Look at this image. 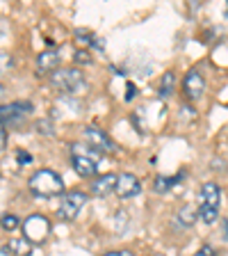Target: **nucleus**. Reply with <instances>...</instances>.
Returning <instances> with one entry per match:
<instances>
[{
    "label": "nucleus",
    "mask_w": 228,
    "mask_h": 256,
    "mask_svg": "<svg viewBox=\"0 0 228 256\" xmlns=\"http://www.w3.org/2000/svg\"><path fill=\"white\" fill-rule=\"evenodd\" d=\"M2 92H5V87H2V85H0V94H2Z\"/></svg>",
    "instance_id": "30"
},
{
    "label": "nucleus",
    "mask_w": 228,
    "mask_h": 256,
    "mask_svg": "<svg viewBox=\"0 0 228 256\" xmlns=\"http://www.w3.org/2000/svg\"><path fill=\"white\" fill-rule=\"evenodd\" d=\"M183 92H185V96L190 101H199V98H201L203 92H206V78H203L201 71L192 69L190 74L185 76V80H183Z\"/></svg>",
    "instance_id": "6"
},
{
    "label": "nucleus",
    "mask_w": 228,
    "mask_h": 256,
    "mask_svg": "<svg viewBox=\"0 0 228 256\" xmlns=\"http://www.w3.org/2000/svg\"><path fill=\"white\" fill-rule=\"evenodd\" d=\"M135 94H137V90H135V85H133V82H128V87H126V101H133V98H135Z\"/></svg>",
    "instance_id": "27"
},
{
    "label": "nucleus",
    "mask_w": 228,
    "mask_h": 256,
    "mask_svg": "<svg viewBox=\"0 0 228 256\" xmlns=\"http://www.w3.org/2000/svg\"><path fill=\"white\" fill-rule=\"evenodd\" d=\"M30 190L37 194V197H57L64 192V181L62 176L53 170H39L30 176L27 181Z\"/></svg>",
    "instance_id": "1"
},
{
    "label": "nucleus",
    "mask_w": 228,
    "mask_h": 256,
    "mask_svg": "<svg viewBox=\"0 0 228 256\" xmlns=\"http://www.w3.org/2000/svg\"><path fill=\"white\" fill-rule=\"evenodd\" d=\"M37 130L41 135H53L55 128H53V124H50V119H39V122H37Z\"/></svg>",
    "instance_id": "23"
},
{
    "label": "nucleus",
    "mask_w": 228,
    "mask_h": 256,
    "mask_svg": "<svg viewBox=\"0 0 228 256\" xmlns=\"http://www.w3.org/2000/svg\"><path fill=\"white\" fill-rule=\"evenodd\" d=\"M71 154L80 156V158H89V160H94V162H98L101 156H103L101 151L94 149V146H89V144H73V146H71Z\"/></svg>",
    "instance_id": "13"
},
{
    "label": "nucleus",
    "mask_w": 228,
    "mask_h": 256,
    "mask_svg": "<svg viewBox=\"0 0 228 256\" xmlns=\"http://www.w3.org/2000/svg\"><path fill=\"white\" fill-rule=\"evenodd\" d=\"M117 178L119 176H114V174H105V176H101V178H96V181L91 183V194H96V197H107L110 192L117 190Z\"/></svg>",
    "instance_id": "10"
},
{
    "label": "nucleus",
    "mask_w": 228,
    "mask_h": 256,
    "mask_svg": "<svg viewBox=\"0 0 228 256\" xmlns=\"http://www.w3.org/2000/svg\"><path fill=\"white\" fill-rule=\"evenodd\" d=\"M5 144H7V130H5V124L0 122V151L5 149Z\"/></svg>",
    "instance_id": "26"
},
{
    "label": "nucleus",
    "mask_w": 228,
    "mask_h": 256,
    "mask_svg": "<svg viewBox=\"0 0 228 256\" xmlns=\"http://www.w3.org/2000/svg\"><path fill=\"white\" fill-rule=\"evenodd\" d=\"M197 218H199V210L194 206H185L181 213H178V220H183V224H185V226H192Z\"/></svg>",
    "instance_id": "18"
},
{
    "label": "nucleus",
    "mask_w": 228,
    "mask_h": 256,
    "mask_svg": "<svg viewBox=\"0 0 228 256\" xmlns=\"http://www.w3.org/2000/svg\"><path fill=\"white\" fill-rule=\"evenodd\" d=\"M59 69V53L57 50H41L37 55V74L41 76H53Z\"/></svg>",
    "instance_id": "9"
},
{
    "label": "nucleus",
    "mask_w": 228,
    "mask_h": 256,
    "mask_svg": "<svg viewBox=\"0 0 228 256\" xmlns=\"http://www.w3.org/2000/svg\"><path fill=\"white\" fill-rule=\"evenodd\" d=\"M73 62L75 64H91V53L89 50H75V55H73Z\"/></svg>",
    "instance_id": "22"
},
{
    "label": "nucleus",
    "mask_w": 228,
    "mask_h": 256,
    "mask_svg": "<svg viewBox=\"0 0 228 256\" xmlns=\"http://www.w3.org/2000/svg\"><path fill=\"white\" fill-rule=\"evenodd\" d=\"M50 234V222L43 215H30L23 222V238H27L32 245H41Z\"/></svg>",
    "instance_id": "3"
},
{
    "label": "nucleus",
    "mask_w": 228,
    "mask_h": 256,
    "mask_svg": "<svg viewBox=\"0 0 228 256\" xmlns=\"http://www.w3.org/2000/svg\"><path fill=\"white\" fill-rule=\"evenodd\" d=\"M9 247L14 252V256H30L32 254V242L27 238H16V240H9Z\"/></svg>",
    "instance_id": "14"
},
{
    "label": "nucleus",
    "mask_w": 228,
    "mask_h": 256,
    "mask_svg": "<svg viewBox=\"0 0 228 256\" xmlns=\"http://www.w3.org/2000/svg\"><path fill=\"white\" fill-rule=\"evenodd\" d=\"M121 199H130L137 197L142 192V186H139V178L135 174H119L117 178V190H114Z\"/></svg>",
    "instance_id": "8"
},
{
    "label": "nucleus",
    "mask_w": 228,
    "mask_h": 256,
    "mask_svg": "<svg viewBox=\"0 0 228 256\" xmlns=\"http://www.w3.org/2000/svg\"><path fill=\"white\" fill-rule=\"evenodd\" d=\"M18 218H16V215H2V218H0V226H2V229L5 231H14V229H18Z\"/></svg>",
    "instance_id": "19"
},
{
    "label": "nucleus",
    "mask_w": 228,
    "mask_h": 256,
    "mask_svg": "<svg viewBox=\"0 0 228 256\" xmlns=\"http://www.w3.org/2000/svg\"><path fill=\"white\" fill-rule=\"evenodd\" d=\"M16 160L23 162V165H27V162H32V156L27 154V151H18V154H16Z\"/></svg>",
    "instance_id": "25"
},
{
    "label": "nucleus",
    "mask_w": 228,
    "mask_h": 256,
    "mask_svg": "<svg viewBox=\"0 0 228 256\" xmlns=\"http://www.w3.org/2000/svg\"><path fill=\"white\" fill-rule=\"evenodd\" d=\"M194 256H215V247L213 245H203Z\"/></svg>",
    "instance_id": "24"
},
{
    "label": "nucleus",
    "mask_w": 228,
    "mask_h": 256,
    "mask_svg": "<svg viewBox=\"0 0 228 256\" xmlns=\"http://www.w3.org/2000/svg\"><path fill=\"white\" fill-rule=\"evenodd\" d=\"M71 165H73V170L78 172L80 176H85V178H91V176H96V172H98L94 160L80 158V156H71Z\"/></svg>",
    "instance_id": "12"
},
{
    "label": "nucleus",
    "mask_w": 228,
    "mask_h": 256,
    "mask_svg": "<svg viewBox=\"0 0 228 256\" xmlns=\"http://www.w3.org/2000/svg\"><path fill=\"white\" fill-rule=\"evenodd\" d=\"M199 220L206 224H215L219 220V208H213V206H203L199 208Z\"/></svg>",
    "instance_id": "16"
},
{
    "label": "nucleus",
    "mask_w": 228,
    "mask_h": 256,
    "mask_svg": "<svg viewBox=\"0 0 228 256\" xmlns=\"http://www.w3.org/2000/svg\"><path fill=\"white\" fill-rule=\"evenodd\" d=\"M174 82H176V76L171 71H167L162 82H160V96L165 98V96H171V90H174Z\"/></svg>",
    "instance_id": "17"
},
{
    "label": "nucleus",
    "mask_w": 228,
    "mask_h": 256,
    "mask_svg": "<svg viewBox=\"0 0 228 256\" xmlns=\"http://www.w3.org/2000/svg\"><path fill=\"white\" fill-rule=\"evenodd\" d=\"M201 202L203 206H213V208H219V202H222V188L217 183H206L201 188Z\"/></svg>",
    "instance_id": "11"
},
{
    "label": "nucleus",
    "mask_w": 228,
    "mask_h": 256,
    "mask_svg": "<svg viewBox=\"0 0 228 256\" xmlns=\"http://www.w3.org/2000/svg\"><path fill=\"white\" fill-rule=\"evenodd\" d=\"M87 204V194L85 192H66V194H64L62 197V202H59V206H57V218L59 220H66V222H69V220H73L75 215L80 213V208L85 206Z\"/></svg>",
    "instance_id": "5"
},
{
    "label": "nucleus",
    "mask_w": 228,
    "mask_h": 256,
    "mask_svg": "<svg viewBox=\"0 0 228 256\" xmlns=\"http://www.w3.org/2000/svg\"><path fill=\"white\" fill-rule=\"evenodd\" d=\"M50 85L57 92H64V94H75V92L85 90V76L80 74L78 69H73V66L57 69L50 76Z\"/></svg>",
    "instance_id": "2"
},
{
    "label": "nucleus",
    "mask_w": 228,
    "mask_h": 256,
    "mask_svg": "<svg viewBox=\"0 0 228 256\" xmlns=\"http://www.w3.org/2000/svg\"><path fill=\"white\" fill-rule=\"evenodd\" d=\"M183 176H185V172H181V174L171 176V178H165V176H158V178H155V192H169L171 188L176 186V183L181 181Z\"/></svg>",
    "instance_id": "15"
},
{
    "label": "nucleus",
    "mask_w": 228,
    "mask_h": 256,
    "mask_svg": "<svg viewBox=\"0 0 228 256\" xmlns=\"http://www.w3.org/2000/svg\"><path fill=\"white\" fill-rule=\"evenodd\" d=\"M155 256H162V254H155Z\"/></svg>",
    "instance_id": "31"
},
{
    "label": "nucleus",
    "mask_w": 228,
    "mask_h": 256,
    "mask_svg": "<svg viewBox=\"0 0 228 256\" xmlns=\"http://www.w3.org/2000/svg\"><path fill=\"white\" fill-rule=\"evenodd\" d=\"M30 112H32V103L27 101L7 103V106H0V122L5 126H23V122H25Z\"/></svg>",
    "instance_id": "4"
},
{
    "label": "nucleus",
    "mask_w": 228,
    "mask_h": 256,
    "mask_svg": "<svg viewBox=\"0 0 228 256\" xmlns=\"http://www.w3.org/2000/svg\"><path fill=\"white\" fill-rule=\"evenodd\" d=\"M82 133H85L87 144H89V146H94V149H98L101 154L114 151V142H112V140L105 135V130H101V128H96V126H87Z\"/></svg>",
    "instance_id": "7"
},
{
    "label": "nucleus",
    "mask_w": 228,
    "mask_h": 256,
    "mask_svg": "<svg viewBox=\"0 0 228 256\" xmlns=\"http://www.w3.org/2000/svg\"><path fill=\"white\" fill-rule=\"evenodd\" d=\"M0 256H14V252L9 247H0Z\"/></svg>",
    "instance_id": "29"
},
{
    "label": "nucleus",
    "mask_w": 228,
    "mask_h": 256,
    "mask_svg": "<svg viewBox=\"0 0 228 256\" xmlns=\"http://www.w3.org/2000/svg\"><path fill=\"white\" fill-rule=\"evenodd\" d=\"M73 34H75V37H78L82 44H91V42L96 39V37H94V32H91V30H85V28H78V30L73 32Z\"/></svg>",
    "instance_id": "21"
},
{
    "label": "nucleus",
    "mask_w": 228,
    "mask_h": 256,
    "mask_svg": "<svg viewBox=\"0 0 228 256\" xmlns=\"http://www.w3.org/2000/svg\"><path fill=\"white\" fill-rule=\"evenodd\" d=\"M103 256H133V254L126 250H119V252H107V254H103Z\"/></svg>",
    "instance_id": "28"
},
{
    "label": "nucleus",
    "mask_w": 228,
    "mask_h": 256,
    "mask_svg": "<svg viewBox=\"0 0 228 256\" xmlns=\"http://www.w3.org/2000/svg\"><path fill=\"white\" fill-rule=\"evenodd\" d=\"M11 69H14V58L9 53H0V76L9 74Z\"/></svg>",
    "instance_id": "20"
}]
</instances>
